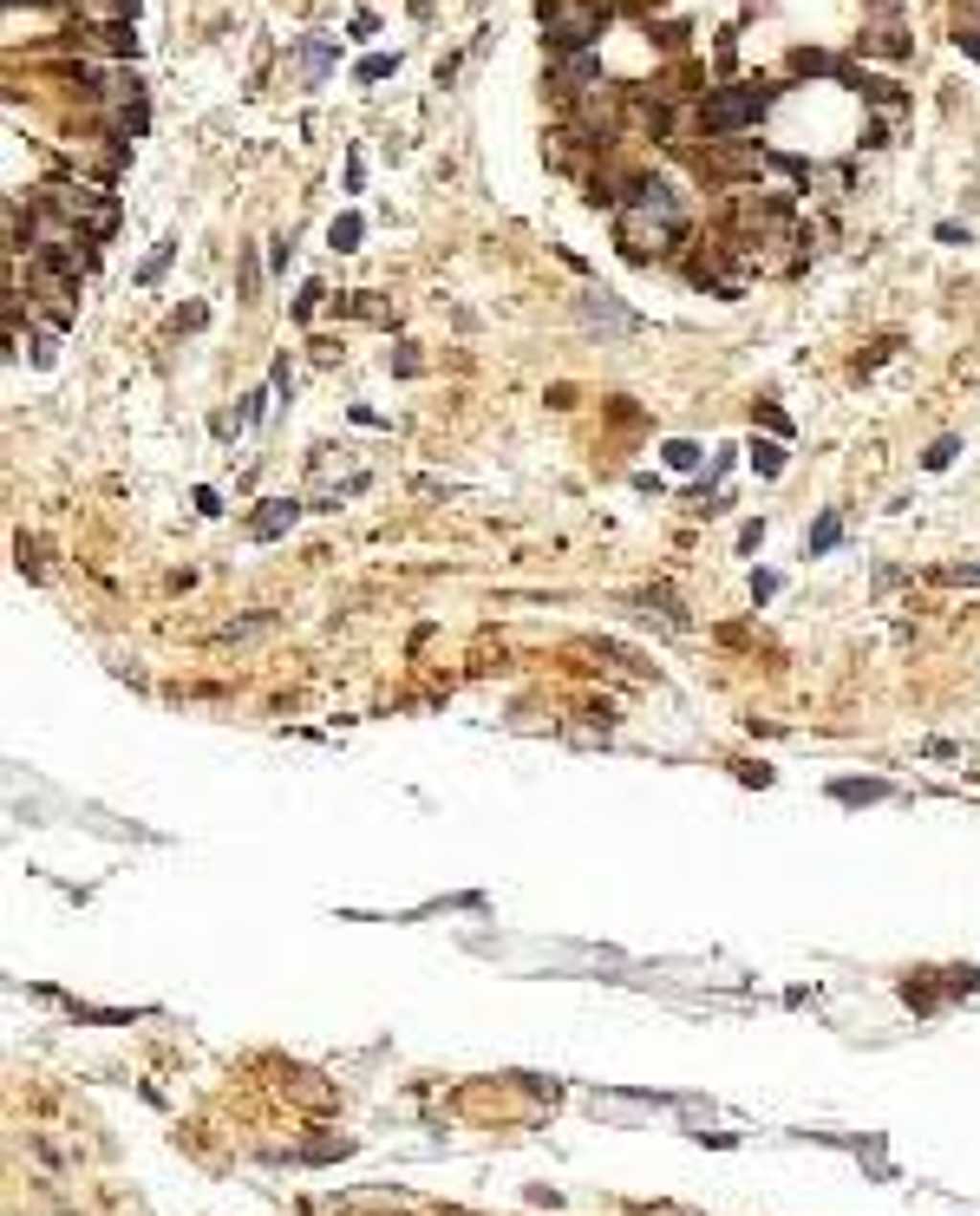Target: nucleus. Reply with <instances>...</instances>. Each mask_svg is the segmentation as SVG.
Masks as SVG:
<instances>
[{
	"label": "nucleus",
	"instance_id": "obj_3",
	"mask_svg": "<svg viewBox=\"0 0 980 1216\" xmlns=\"http://www.w3.org/2000/svg\"><path fill=\"white\" fill-rule=\"evenodd\" d=\"M581 321H588V328H608V333H627V328H634V314L615 308V301H581Z\"/></svg>",
	"mask_w": 980,
	"mask_h": 1216
},
{
	"label": "nucleus",
	"instance_id": "obj_12",
	"mask_svg": "<svg viewBox=\"0 0 980 1216\" xmlns=\"http://www.w3.org/2000/svg\"><path fill=\"white\" fill-rule=\"evenodd\" d=\"M954 451H961V445H954V439H942V445H935V451H928V471H942V465H947V458H954Z\"/></svg>",
	"mask_w": 980,
	"mask_h": 1216
},
{
	"label": "nucleus",
	"instance_id": "obj_9",
	"mask_svg": "<svg viewBox=\"0 0 980 1216\" xmlns=\"http://www.w3.org/2000/svg\"><path fill=\"white\" fill-rule=\"evenodd\" d=\"M752 465H759V471H778L785 458H778V445H752Z\"/></svg>",
	"mask_w": 980,
	"mask_h": 1216
},
{
	"label": "nucleus",
	"instance_id": "obj_1",
	"mask_svg": "<svg viewBox=\"0 0 980 1216\" xmlns=\"http://www.w3.org/2000/svg\"><path fill=\"white\" fill-rule=\"evenodd\" d=\"M543 20H549V34L562 39V46H581V39L602 34V13H595V7H543Z\"/></svg>",
	"mask_w": 980,
	"mask_h": 1216
},
{
	"label": "nucleus",
	"instance_id": "obj_5",
	"mask_svg": "<svg viewBox=\"0 0 980 1216\" xmlns=\"http://www.w3.org/2000/svg\"><path fill=\"white\" fill-rule=\"evenodd\" d=\"M327 59H333V46H327V39H308V46H301V66H308V79H321Z\"/></svg>",
	"mask_w": 980,
	"mask_h": 1216
},
{
	"label": "nucleus",
	"instance_id": "obj_8",
	"mask_svg": "<svg viewBox=\"0 0 980 1216\" xmlns=\"http://www.w3.org/2000/svg\"><path fill=\"white\" fill-rule=\"evenodd\" d=\"M693 458H699V445H687V439H680V445H667V465H673V471H687Z\"/></svg>",
	"mask_w": 980,
	"mask_h": 1216
},
{
	"label": "nucleus",
	"instance_id": "obj_11",
	"mask_svg": "<svg viewBox=\"0 0 980 1216\" xmlns=\"http://www.w3.org/2000/svg\"><path fill=\"white\" fill-rule=\"evenodd\" d=\"M889 785H836V798H882Z\"/></svg>",
	"mask_w": 980,
	"mask_h": 1216
},
{
	"label": "nucleus",
	"instance_id": "obj_2",
	"mask_svg": "<svg viewBox=\"0 0 980 1216\" xmlns=\"http://www.w3.org/2000/svg\"><path fill=\"white\" fill-rule=\"evenodd\" d=\"M764 105H771V92H726V99H713V105H706V125H713V131H732V125L759 118Z\"/></svg>",
	"mask_w": 980,
	"mask_h": 1216
},
{
	"label": "nucleus",
	"instance_id": "obj_7",
	"mask_svg": "<svg viewBox=\"0 0 980 1216\" xmlns=\"http://www.w3.org/2000/svg\"><path fill=\"white\" fill-rule=\"evenodd\" d=\"M836 530H843L836 516H817V530H810V550H831V543H836Z\"/></svg>",
	"mask_w": 980,
	"mask_h": 1216
},
{
	"label": "nucleus",
	"instance_id": "obj_4",
	"mask_svg": "<svg viewBox=\"0 0 980 1216\" xmlns=\"http://www.w3.org/2000/svg\"><path fill=\"white\" fill-rule=\"evenodd\" d=\"M288 523H294V504H268V511L255 516V537H282Z\"/></svg>",
	"mask_w": 980,
	"mask_h": 1216
},
{
	"label": "nucleus",
	"instance_id": "obj_6",
	"mask_svg": "<svg viewBox=\"0 0 980 1216\" xmlns=\"http://www.w3.org/2000/svg\"><path fill=\"white\" fill-rule=\"evenodd\" d=\"M360 242V217H340L333 222V249H353Z\"/></svg>",
	"mask_w": 980,
	"mask_h": 1216
},
{
	"label": "nucleus",
	"instance_id": "obj_10",
	"mask_svg": "<svg viewBox=\"0 0 980 1216\" xmlns=\"http://www.w3.org/2000/svg\"><path fill=\"white\" fill-rule=\"evenodd\" d=\"M164 262H171V242H164V249H157V256L138 268V282H157V275H164Z\"/></svg>",
	"mask_w": 980,
	"mask_h": 1216
}]
</instances>
